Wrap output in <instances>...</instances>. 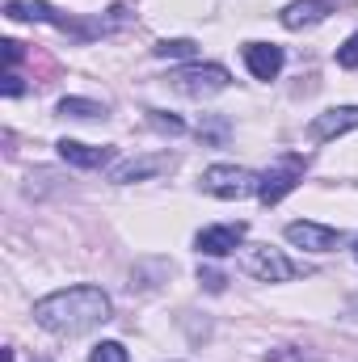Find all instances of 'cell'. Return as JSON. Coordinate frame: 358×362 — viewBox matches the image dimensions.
I'll list each match as a JSON object with an SVG mask.
<instances>
[{
    "label": "cell",
    "mask_w": 358,
    "mask_h": 362,
    "mask_svg": "<svg viewBox=\"0 0 358 362\" xmlns=\"http://www.w3.org/2000/svg\"><path fill=\"white\" fill-rule=\"evenodd\" d=\"M354 127H358V105H333V110H325V114H316L308 122V139L325 144V139H337V135H346Z\"/></svg>",
    "instance_id": "8"
},
{
    "label": "cell",
    "mask_w": 358,
    "mask_h": 362,
    "mask_svg": "<svg viewBox=\"0 0 358 362\" xmlns=\"http://www.w3.org/2000/svg\"><path fill=\"white\" fill-rule=\"evenodd\" d=\"M173 160L169 156H148V160H127V165H118L110 181H118V185H127V181H144V177H156V173H165Z\"/></svg>",
    "instance_id": "13"
},
{
    "label": "cell",
    "mask_w": 358,
    "mask_h": 362,
    "mask_svg": "<svg viewBox=\"0 0 358 362\" xmlns=\"http://www.w3.org/2000/svg\"><path fill=\"white\" fill-rule=\"evenodd\" d=\"M245 232H249V223H215V228H202V232L194 236V249H198L202 257H228V253L241 249Z\"/></svg>",
    "instance_id": "6"
},
{
    "label": "cell",
    "mask_w": 358,
    "mask_h": 362,
    "mask_svg": "<svg viewBox=\"0 0 358 362\" xmlns=\"http://www.w3.org/2000/svg\"><path fill=\"white\" fill-rule=\"evenodd\" d=\"M337 64H342V68H358V30L337 47Z\"/></svg>",
    "instance_id": "17"
},
{
    "label": "cell",
    "mask_w": 358,
    "mask_h": 362,
    "mask_svg": "<svg viewBox=\"0 0 358 362\" xmlns=\"http://www.w3.org/2000/svg\"><path fill=\"white\" fill-rule=\"evenodd\" d=\"M4 17H13V21H51V25H59V30L72 25V21L59 17L47 0H8V4H4Z\"/></svg>",
    "instance_id": "11"
},
{
    "label": "cell",
    "mask_w": 358,
    "mask_h": 362,
    "mask_svg": "<svg viewBox=\"0 0 358 362\" xmlns=\"http://www.w3.org/2000/svg\"><path fill=\"white\" fill-rule=\"evenodd\" d=\"M21 89H25V85H21V76H17V72H4V97H17Z\"/></svg>",
    "instance_id": "20"
},
{
    "label": "cell",
    "mask_w": 358,
    "mask_h": 362,
    "mask_svg": "<svg viewBox=\"0 0 358 362\" xmlns=\"http://www.w3.org/2000/svg\"><path fill=\"white\" fill-rule=\"evenodd\" d=\"M0 47H4V64H8V72H13V64L21 59V42H13V38H4Z\"/></svg>",
    "instance_id": "19"
},
{
    "label": "cell",
    "mask_w": 358,
    "mask_h": 362,
    "mask_svg": "<svg viewBox=\"0 0 358 362\" xmlns=\"http://www.w3.org/2000/svg\"><path fill=\"white\" fill-rule=\"evenodd\" d=\"M173 81V89L185 93V97H215V93H224L232 85V76H228V68H219V64H190V68H181L169 76Z\"/></svg>",
    "instance_id": "4"
},
{
    "label": "cell",
    "mask_w": 358,
    "mask_h": 362,
    "mask_svg": "<svg viewBox=\"0 0 358 362\" xmlns=\"http://www.w3.org/2000/svg\"><path fill=\"white\" fill-rule=\"evenodd\" d=\"M55 148H59V156H64L68 165H76V169H105V165L114 160V148H93V144H81V139H59Z\"/></svg>",
    "instance_id": "10"
},
{
    "label": "cell",
    "mask_w": 358,
    "mask_h": 362,
    "mask_svg": "<svg viewBox=\"0 0 358 362\" xmlns=\"http://www.w3.org/2000/svg\"><path fill=\"white\" fill-rule=\"evenodd\" d=\"M241 270L249 274V278H258V282H291V278L308 274L299 262L282 257V253H278V249H270V245H253V249H245Z\"/></svg>",
    "instance_id": "2"
},
{
    "label": "cell",
    "mask_w": 358,
    "mask_h": 362,
    "mask_svg": "<svg viewBox=\"0 0 358 362\" xmlns=\"http://www.w3.org/2000/svg\"><path fill=\"white\" fill-rule=\"evenodd\" d=\"M89 362H127V346L122 341H101V346H93Z\"/></svg>",
    "instance_id": "16"
},
{
    "label": "cell",
    "mask_w": 358,
    "mask_h": 362,
    "mask_svg": "<svg viewBox=\"0 0 358 362\" xmlns=\"http://www.w3.org/2000/svg\"><path fill=\"white\" fill-rule=\"evenodd\" d=\"M110 295L101 286H68L34 303V325L55 337H81L110 320Z\"/></svg>",
    "instance_id": "1"
},
{
    "label": "cell",
    "mask_w": 358,
    "mask_h": 362,
    "mask_svg": "<svg viewBox=\"0 0 358 362\" xmlns=\"http://www.w3.org/2000/svg\"><path fill=\"white\" fill-rule=\"evenodd\" d=\"M258 185H262L258 173L236 169V165H211V169L202 173V189H207V194H215V198H224V202L249 198V194H258Z\"/></svg>",
    "instance_id": "3"
},
{
    "label": "cell",
    "mask_w": 358,
    "mask_h": 362,
    "mask_svg": "<svg viewBox=\"0 0 358 362\" xmlns=\"http://www.w3.org/2000/svg\"><path fill=\"white\" fill-rule=\"evenodd\" d=\"M287 240L308 249V253H333L342 245V232L325 228V223H312V219H295V223H287Z\"/></svg>",
    "instance_id": "7"
},
{
    "label": "cell",
    "mask_w": 358,
    "mask_h": 362,
    "mask_svg": "<svg viewBox=\"0 0 358 362\" xmlns=\"http://www.w3.org/2000/svg\"><path fill=\"white\" fill-rule=\"evenodd\" d=\"M329 17V4L325 0H291L282 8V25L287 30H304V25H321Z\"/></svg>",
    "instance_id": "12"
},
{
    "label": "cell",
    "mask_w": 358,
    "mask_h": 362,
    "mask_svg": "<svg viewBox=\"0 0 358 362\" xmlns=\"http://www.w3.org/2000/svg\"><path fill=\"white\" fill-rule=\"evenodd\" d=\"M55 110H59V118H97V114H105L97 101H85V97H64Z\"/></svg>",
    "instance_id": "15"
},
{
    "label": "cell",
    "mask_w": 358,
    "mask_h": 362,
    "mask_svg": "<svg viewBox=\"0 0 358 362\" xmlns=\"http://www.w3.org/2000/svg\"><path fill=\"white\" fill-rule=\"evenodd\" d=\"M299 181H304V160H299V156H282L274 169H266V173H262L258 198H262L266 206H274V202H282V198H287Z\"/></svg>",
    "instance_id": "5"
},
{
    "label": "cell",
    "mask_w": 358,
    "mask_h": 362,
    "mask_svg": "<svg viewBox=\"0 0 358 362\" xmlns=\"http://www.w3.org/2000/svg\"><path fill=\"white\" fill-rule=\"evenodd\" d=\"M148 114H152V127H156V131H169V135H181V131H185L181 118H165L161 110H148Z\"/></svg>",
    "instance_id": "18"
},
{
    "label": "cell",
    "mask_w": 358,
    "mask_h": 362,
    "mask_svg": "<svg viewBox=\"0 0 358 362\" xmlns=\"http://www.w3.org/2000/svg\"><path fill=\"white\" fill-rule=\"evenodd\" d=\"M354 257H358V240H354Z\"/></svg>",
    "instance_id": "21"
},
{
    "label": "cell",
    "mask_w": 358,
    "mask_h": 362,
    "mask_svg": "<svg viewBox=\"0 0 358 362\" xmlns=\"http://www.w3.org/2000/svg\"><path fill=\"white\" fill-rule=\"evenodd\" d=\"M245 64H249V72H253L258 81H274V76L282 72L287 55H282V47H274V42H249V47H245Z\"/></svg>",
    "instance_id": "9"
},
{
    "label": "cell",
    "mask_w": 358,
    "mask_h": 362,
    "mask_svg": "<svg viewBox=\"0 0 358 362\" xmlns=\"http://www.w3.org/2000/svg\"><path fill=\"white\" fill-rule=\"evenodd\" d=\"M161 59H194L198 55V42L194 38H165V42H156L152 47Z\"/></svg>",
    "instance_id": "14"
}]
</instances>
